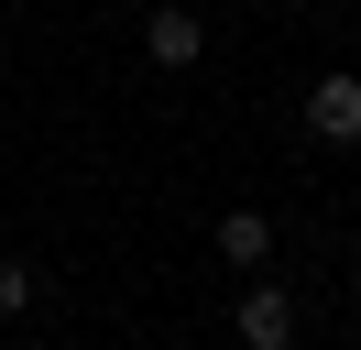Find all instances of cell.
I'll list each match as a JSON object with an SVG mask.
<instances>
[{
    "label": "cell",
    "mask_w": 361,
    "mask_h": 350,
    "mask_svg": "<svg viewBox=\"0 0 361 350\" xmlns=\"http://www.w3.org/2000/svg\"><path fill=\"white\" fill-rule=\"evenodd\" d=\"M295 328H307V318H295V296H285L274 274H252L241 306H230V339H241V350H295Z\"/></svg>",
    "instance_id": "obj_1"
},
{
    "label": "cell",
    "mask_w": 361,
    "mask_h": 350,
    "mask_svg": "<svg viewBox=\"0 0 361 350\" xmlns=\"http://www.w3.org/2000/svg\"><path fill=\"white\" fill-rule=\"evenodd\" d=\"M307 131L317 143H361V77L350 66H329V77L307 88Z\"/></svg>",
    "instance_id": "obj_2"
},
{
    "label": "cell",
    "mask_w": 361,
    "mask_h": 350,
    "mask_svg": "<svg viewBox=\"0 0 361 350\" xmlns=\"http://www.w3.org/2000/svg\"><path fill=\"white\" fill-rule=\"evenodd\" d=\"M142 55H154L164 77H186V66L208 55V22L197 11H142Z\"/></svg>",
    "instance_id": "obj_3"
},
{
    "label": "cell",
    "mask_w": 361,
    "mask_h": 350,
    "mask_svg": "<svg viewBox=\"0 0 361 350\" xmlns=\"http://www.w3.org/2000/svg\"><path fill=\"white\" fill-rule=\"evenodd\" d=\"M219 262L263 274V262H274V219H263V208H219Z\"/></svg>",
    "instance_id": "obj_4"
},
{
    "label": "cell",
    "mask_w": 361,
    "mask_h": 350,
    "mask_svg": "<svg viewBox=\"0 0 361 350\" xmlns=\"http://www.w3.org/2000/svg\"><path fill=\"white\" fill-rule=\"evenodd\" d=\"M23 306H33V262H11V252H0V318H23Z\"/></svg>",
    "instance_id": "obj_5"
},
{
    "label": "cell",
    "mask_w": 361,
    "mask_h": 350,
    "mask_svg": "<svg viewBox=\"0 0 361 350\" xmlns=\"http://www.w3.org/2000/svg\"><path fill=\"white\" fill-rule=\"evenodd\" d=\"M11 350H55V339H11Z\"/></svg>",
    "instance_id": "obj_6"
},
{
    "label": "cell",
    "mask_w": 361,
    "mask_h": 350,
    "mask_svg": "<svg viewBox=\"0 0 361 350\" xmlns=\"http://www.w3.org/2000/svg\"><path fill=\"white\" fill-rule=\"evenodd\" d=\"M285 11H317V0H285Z\"/></svg>",
    "instance_id": "obj_7"
}]
</instances>
